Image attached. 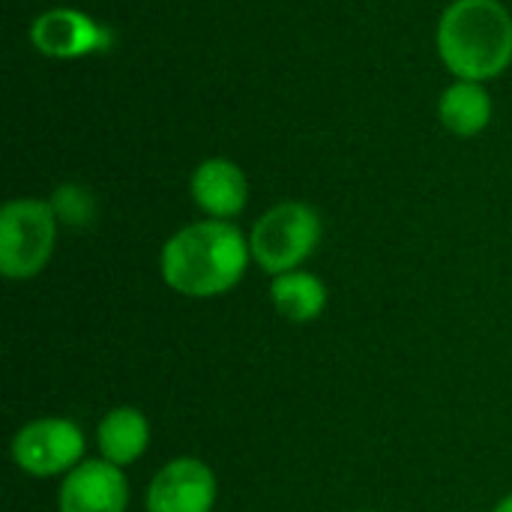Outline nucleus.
Returning <instances> with one entry per match:
<instances>
[{"label": "nucleus", "mask_w": 512, "mask_h": 512, "mask_svg": "<svg viewBox=\"0 0 512 512\" xmlns=\"http://www.w3.org/2000/svg\"><path fill=\"white\" fill-rule=\"evenodd\" d=\"M57 243V216L51 201L15 198L0 210V273L27 282L45 270Z\"/></svg>", "instance_id": "7ed1b4c3"}, {"label": "nucleus", "mask_w": 512, "mask_h": 512, "mask_svg": "<svg viewBox=\"0 0 512 512\" xmlns=\"http://www.w3.org/2000/svg\"><path fill=\"white\" fill-rule=\"evenodd\" d=\"M129 483L123 468L105 459H87L63 477L57 510L60 512H126Z\"/></svg>", "instance_id": "6e6552de"}, {"label": "nucleus", "mask_w": 512, "mask_h": 512, "mask_svg": "<svg viewBox=\"0 0 512 512\" xmlns=\"http://www.w3.org/2000/svg\"><path fill=\"white\" fill-rule=\"evenodd\" d=\"M30 42L39 54L54 60H78L90 54H105L114 48V30L99 24L81 9L54 6L36 15L30 27Z\"/></svg>", "instance_id": "423d86ee"}, {"label": "nucleus", "mask_w": 512, "mask_h": 512, "mask_svg": "<svg viewBox=\"0 0 512 512\" xmlns=\"http://www.w3.org/2000/svg\"><path fill=\"white\" fill-rule=\"evenodd\" d=\"M96 444H99V453H102L105 462H111L117 468L135 465L147 453L150 423H147V417L138 408H129V405L111 408L99 420Z\"/></svg>", "instance_id": "9d476101"}, {"label": "nucleus", "mask_w": 512, "mask_h": 512, "mask_svg": "<svg viewBox=\"0 0 512 512\" xmlns=\"http://www.w3.org/2000/svg\"><path fill=\"white\" fill-rule=\"evenodd\" d=\"M189 192L192 201L210 216V219H222L231 222L237 213H243L246 201H249V183L246 174L240 171L237 162L213 156L204 159L189 180Z\"/></svg>", "instance_id": "1a4fd4ad"}, {"label": "nucleus", "mask_w": 512, "mask_h": 512, "mask_svg": "<svg viewBox=\"0 0 512 512\" xmlns=\"http://www.w3.org/2000/svg\"><path fill=\"white\" fill-rule=\"evenodd\" d=\"M270 300L285 321L309 324L321 318V312L327 309V288L318 276L306 270H291V273L273 276Z\"/></svg>", "instance_id": "f8f14e48"}, {"label": "nucleus", "mask_w": 512, "mask_h": 512, "mask_svg": "<svg viewBox=\"0 0 512 512\" xmlns=\"http://www.w3.org/2000/svg\"><path fill=\"white\" fill-rule=\"evenodd\" d=\"M438 54L459 81L498 78L512 63V15L501 0H453L438 21Z\"/></svg>", "instance_id": "f03ea898"}, {"label": "nucleus", "mask_w": 512, "mask_h": 512, "mask_svg": "<svg viewBox=\"0 0 512 512\" xmlns=\"http://www.w3.org/2000/svg\"><path fill=\"white\" fill-rule=\"evenodd\" d=\"M495 512H512V495H507V498L495 507Z\"/></svg>", "instance_id": "4468645a"}, {"label": "nucleus", "mask_w": 512, "mask_h": 512, "mask_svg": "<svg viewBox=\"0 0 512 512\" xmlns=\"http://www.w3.org/2000/svg\"><path fill=\"white\" fill-rule=\"evenodd\" d=\"M216 474L192 456L171 459L147 489V512H213Z\"/></svg>", "instance_id": "0eeeda50"}, {"label": "nucleus", "mask_w": 512, "mask_h": 512, "mask_svg": "<svg viewBox=\"0 0 512 512\" xmlns=\"http://www.w3.org/2000/svg\"><path fill=\"white\" fill-rule=\"evenodd\" d=\"M321 231L315 207L303 201H282L255 222L249 234L252 261L270 276L300 270V264L318 249Z\"/></svg>", "instance_id": "20e7f679"}, {"label": "nucleus", "mask_w": 512, "mask_h": 512, "mask_svg": "<svg viewBox=\"0 0 512 512\" xmlns=\"http://www.w3.org/2000/svg\"><path fill=\"white\" fill-rule=\"evenodd\" d=\"M249 258V237H243L237 225L204 219L168 237L159 255V273L171 291L195 300H210L240 285Z\"/></svg>", "instance_id": "f257e3e1"}, {"label": "nucleus", "mask_w": 512, "mask_h": 512, "mask_svg": "<svg viewBox=\"0 0 512 512\" xmlns=\"http://www.w3.org/2000/svg\"><path fill=\"white\" fill-rule=\"evenodd\" d=\"M12 459L30 477L69 474L84 459V432L66 417H36L15 432Z\"/></svg>", "instance_id": "39448f33"}, {"label": "nucleus", "mask_w": 512, "mask_h": 512, "mask_svg": "<svg viewBox=\"0 0 512 512\" xmlns=\"http://www.w3.org/2000/svg\"><path fill=\"white\" fill-rule=\"evenodd\" d=\"M360 512H372V510H360Z\"/></svg>", "instance_id": "2eb2a0df"}, {"label": "nucleus", "mask_w": 512, "mask_h": 512, "mask_svg": "<svg viewBox=\"0 0 512 512\" xmlns=\"http://www.w3.org/2000/svg\"><path fill=\"white\" fill-rule=\"evenodd\" d=\"M51 207H54L57 222H63L69 228H84L96 216V201H93L90 189L81 183L57 186V192L51 195Z\"/></svg>", "instance_id": "ddd939ff"}, {"label": "nucleus", "mask_w": 512, "mask_h": 512, "mask_svg": "<svg viewBox=\"0 0 512 512\" xmlns=\"http://www.w3.org/2000/svg\"><path fill=\"white\" fill-rule=\"evenodd\" d=\"M438 117L453 135L474 138L492 120V96L480 81H456L441 93Z\"/></svg>", "instance_id": "9b49d317"}]
</instances>
